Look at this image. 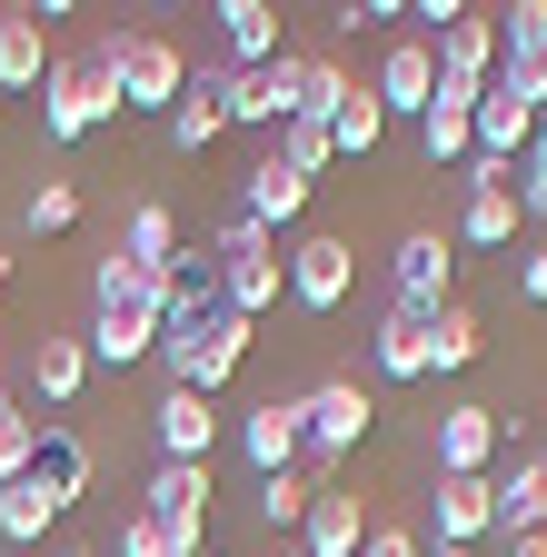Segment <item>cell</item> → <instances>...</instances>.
I'll return each mask as SVG.
<instances>
[{
  "label": "cell",
  "instance_id": "60d3db41",
  "mask_svg": "<svg viewBox=\"0 0 547 557\" xmlns=\"http://www.w3.org/2000/svg\"><path fill=\"white\" fill-rule=\"evenodd\" d=\"M508 557H547V528L537 537H508Z\"/></svg>",
  "mask_w": 547,
  "mask_h": 557
},
{
  "label": "cell",
  "instance_id": "ffe728a7",
  "mask_svg": "<svg viewBox=\"0 0 547 557\" xmlns=\"http://www.w3.org/2000/svg\"><path fill=\"white\" fill-rule=\"evenodd\" d=\"M488 487H498V537H537V528H547V468H537L527 448H518Z\"/></svg>",
  "mask_w": 547,
  "mask_h": 557
},
{
  "label": "cell",
  "instance_id": "5bb4252c",
  "mask_svg": "<svg viewBox=\"0 0 547 557\" xmlns=\"http://www.w3.org/2000/svg\"><path fill=\"white\" fill-rule=\"evenodd\" d=\"M359 547H369V508L349 487H319L309 518H299V557H359Z\"/></svg>",
  "mask_w": 547,
  "mask_h": 557
},
{
  "label": "cell",
  "instance_id": "d590c367",
  "mask_svg": "<svg viewBox=\"0 0 547 557\" xmlns=\"http://www.w3.org/2000/svg\"><path fill=\"white\" fill-rule=\"evenodd\" d=\"M269 249H279V239H269V230L249 220V209H229V220L210 230V259H269Z\"/></svg>",
  "mask_w": 547,
  "mask_h": 557
},
{
  "label": "cell",
  "instance_id": "ac0fdd59",
  "mask_svg": "<svg viewBox=\"0 0 547 557\" xmlns=\"http://www.w3.org/2000/svg\"><path fill=\"white\" fill-rule=\"evenodd\" d=\"M477 537H498V487L488 478H438V547H468Z\"/></svg>",
  "mask_w": 547,
  "mask_h": 557
},
{
  "label": "cell",
  "instance_id": "3957f363",
  "mask_svg": "<svg viewBox=\"0 0 547 557\" xmlns=\"http://www.w3.org/2000/svg\"><path fill=\"white\" fill-rule=\"evenodd\" d=\"M239 359H249V319H199V329H179V338H160V369H170V388H199V398H220L229 379H239Z\"/></svg>",
  "mask_w": 547,
  "mask_h": 557
},
{
  "label": "cell",
  "instance_id": "1f68e13d",
  "mask_svg": "<svg viewBox=\"0 0 547 557\" xmlns=\"http://www.w3.org/2000/svg\"><path fill=\"white\" fill-rule=\"evenodd\" d=\"M328 139H338V160H369V150H378V139H388V110H378L369 90H349V110H338V120H328Z\"/></svg>",
  "mask_w": 547,
  "mask_h": 557
},
{
  "label": "cell",
  "instance_id": "ba28073f",
  "mask_svg": "<svg viewBox=\"0 0 547 557\" xmlns=\"http://www.w3.org/2000/svg\"><path fill=\"white\" fill-rule=\"evenodd\" d=\"M150 518L170 528V557H210V468H150Z\"/></svg>",
  "mask_w": 547,
  "mask_h": 557
},
{
  "label": "cell",
  "instance_id": "5b68a950",
  "mask_svg": "<svg viewBox=\"0 0 547 557\" xmlns=\"http://www.w3.org/2000/svg\"><path fill=\"white\" fill-rule=\"evenodd\" d=\"M498 458H508V408L477 398L438 408V478H498Z\"/></svg>",
  "mask_w": 547,
  "mask_h": 557
},
{
  "label": "cell",
  "instance_id": "603a6c76",
  "mask_svg": "<svg viewBox=\"0 0 547 557\" xmlns=\"http://www.w3.org/2000/svg\"><path fill=\"white\" fill-rule=\"evenodd\" d=\"M50 81V30L30 11H0V90H40Z\"/></svg>",
  "mask_w": 547,
  "mask_h": 557
},
{
  "label": "cell",
  "instance_id": "e575fe53",
  "mask_svg": "<svg viewBox=\"0 0 547 557\" xmlns=\"http://www.w3.org/2000/svg\"><path fill=\"white\" fill-rule=\"evenodd\" d=\"M309 498H319V487H309L299 468H279V478H259V518H269V528H299V518H309Z\"/></svg>",
  "mask_w": 547,
  "mask_h": 557
},
{
  "label": "cell",
  "instance_id": "d6986e66",
  "mask_svg": "<svg viewBox=\"0 0 547 557\" xmlns=\"http://www.w3.org/2000/svg\"><path fill=\"white\" fill-rule=\"evenodd\" d=\"M220 50H229V70H269L279 60V11H269V0H220Z\"/></svg>",
  "mask_w": 547,
  "mask_h": 557
},
{
  "label": "cell",
  "instance_id": "8d00e7d4",
  "mask_svg": "<svg viewBox=\"0 0 547 557\" xmlns=\"http://www.w3.org/2000/svg\"><path fill=\"white\" fill-rule=\"evenodd\" d=\"M120 557H170V528H160V518L140 508V518H129V528H120Z\"/></svg>",
  "mask_w": 547,
  "mask_h": 557
},
{
  "label": "cell",
  "instance_id": "9c48e42d",
  "mask_svg": "<svg viewBox=\"0 0 547 557\" xmlns=\"http://www.w3.org/2000/svg\"><path fill=\"white\" fill-rule=\"evenodd\" d=\"M239 458H249L259 478L299 468V458H309V408H299V398H259V408H239Z\"/></svg>",
  "mask_w": 547,
  "mask_h": 557
},
{
  "label": "cell",
  "instance_id": "484cf974",
  "mask_svg": "<svg viewBox=\"0 0 547 557\" xmlns=\"http://www.w3.org/2000/svg\"><path fill=\"white\" fill-rule=\"evenodd\" d=\"M160 289H170V278L140 269V259H120V249L90 269V309H160Z\"/></svg>",
  "mask_w": 547,
  "mask_h": 557
},
{
  "label": "cell",
  "instance_id": "836d02e7",
  "mask_svg": "<svg viewBox=\"0 0 547 557\" xmlns=\"http://www.w3.org/2000/svg\"><path fill=\"white\" fill-rule=\"evenodd\" d=\"M21 220H30L40 239H60V230H80V189H71V180H40V189H30V209H21Z\"/></svg>",
  "mask_w": 547,
  "mask_h": 557
},
{
  "label": "cell",
  "instance_id": "f35d334b",
  "mask_svg": "<svg viewBox=\"0 0 547 557\" xmlns=\"http://www.w3.org/2000/svg\"><path fill=\"white\" fill-rule=\"evenodd\" d=\"M359 557H428V537H419V528H369Z\"/></svg>",
  "mask_w": 547,
  "mask_h": 557
},
{
  "label": "cell",
  "instance_id": "4dcf8cb0",
  "mask_svg": "<svg viewBox=\"0 0 547 557\" xmlns=\"http://www.w3.org/2000/svg\"><path fill=\"white\" fill-rule=\"evenodd\" d=\"M30 458H40V408L0 398V487H11V478H30Z\"/></svg>",
  "mask_w": 547,
  "mask_h": 557
},
{
  "label": "cell",
  "instance_id": "52a82bcc",
  "mask_svg": "<svg viewBox=\"0 0 547 557\" xmlns=\"http://www.w3.org/2000/svg\"><path fill=\"white\" fill-rule=\"evenodd\" d=\"M359 289V249L338 239V230H309L299 249H289V309H309V319H328L338 299Z\"/></svg>",
  "mask_w": 547,
  "mask_h": 557
},
{
  "label": "cell",
  "instance_id": "277c9868",
  "mask_svg": "<svg viewBox=\"0 0 547 557\" xmlns=\"http://www.w3.org/2000/svg\"><path fill=\"white\" fill-rule=\"evenodd\" d=\"M458 299V249L438 239V230H408L398 249H388V309L398 319H438Z\"/></svg>",
  "mask_w": 547,
  "mask_h": 557
},
{
  "label": "cell",
  "instance_id": "ee69618b",
  "mask_svg": "<svg viewBox=\"0 0 547 557\" xmlns=\"http://www.w3.org/2000/svg\"><path fill=\"white\" fill-rule=\"evenodd\" d=\"M537 90H547V60H537Z\"/></svg>",
  "mask_w": 547,
  "mask_h": 557
},
{
  "label": "cell",
  "instance_id": "8992f818",
  "mask_svg": "<svg viewBox=\"0 0 547 557\" xmlns=\"http://www.w3.org/2000/svg\"><path fill=\"white\" fill-rule=\"evenodd\" d=\"M537 120H547V90L527 81V70L488 81V100H477V160H508V170H518V150L537 139Z\"/></svg>",
  "mask_w": 547,
  "mask_h": 557
},
{
  "label": "cell",
  "instance_id": "7dc6e473",
  "mask_svg": "<svg viewBox=\"0 0 547 557\" xmlns=\"http://www.w3.org/2000/svg\"><path fill=\"white\" fill-rule=\"evenodd\" d=\"M537 468H547V448H537Z\"/></svg>",
  "mask_w": 547,
  "mask_h": 557
},
{
  "label": "cell",
  "instance_id": "ab89813d",
  "mask_svg": "<svg viewBox=\"0 0 547 557\" xmlns=\"http://www.w3.org/2000/svg\"><path fill=\"white\" fill-rule=\"evenodd\" d=\"M518 299H547V239H537V249L518 259Z\"/></svg>",
  "mask_w": 547,
  "mask_h": 557
},
{
  "label": "cell",
  "instance_id": "6da1fadb",
  "mask_svg": "<svg viewBox=\"0 0 547 557\" xmlns=\"http://www.w3.org/2000/svg\"><path fill=\"white\" fill-rule=\"evenodd\" d=\"M100 50H110V81H120V110H179V90H189V50H179L170 30L129 21V30H110Z\"/></svg>",
  "mask_w": 547,
  "mask_h": 557
},
{
  "label": "cell",
  "instance_id": "7a4b0ae2",
  "mask_svg": "<svg viewBox=\"0 0 547 557\" xmlns=\"http://www.w3.org/2000/svg\"><path fill=\"white\" fill-rule=\"evenodd\" d=\"M100 120H120L110 50H90V60H50V81H40V129H50V139H90Z\"/></svg>",
  "mask_w": 547,
  "mask_h": 557
},
{
  "label": "cell",
  "instance_id": "7402d4cb",
  "mask_svg": "<svg viewBox=\"0 0 547 557\" xmlns=\"http://www.w3.org/2000/svg\"><path fill=\"white\" fill-rule=\"evenodd\" d=\"M120 259H140V269H179V209L170 199H140V209H129V220H120V239H110Z\"/></svg>",
  "mask_w": 547,
  "mask_h": 557
},
{
  "label": "cell",
  "instance_id": "44dd1931",
  "mask_svg": "<svg viewBox=\"0 0 547 557\" xmlns=\"http://www.w3.org/2000/svg\"><path fill=\"white\" fill-rule=\"evenodd\" d=\"M60 518H71V498H60L50 478H11V487H0V537H11V547H40Z\"/></svg>",
  "mask_w": 547,
  "mask_h": 557
},
{
  "label": "cell",
  "instance_id": "e0dca14e",
  "mask_svg": "<svg viewBox=\"0 0 547 557\" xmlns=\"http://www.w3.org/2000/svg\"><path fill=\"white\" fill-rule=\"evenodd\" d=\"M279 299H289V259H279V249H269V259H220V309H229V319L259 329Z\"/></svg>",
  "mask_w": 547,
  "mask_h": 557
},
{
  "label": "cell",
  "instance_id": "83f0119b",
  "mask_svg": "<svg viewBox=\"0 0 547 557\" xmlns=\"http://www.w3.org/2000/svg\"><path fill=\"white\" fill-rule=\"evenodd\" d=\"M477 348H488V338H477V309H468V299H448V309L428 319V379H438V369H468Z\"/></svg>",
  "mask_w": 547,
  "mask_h": 557
},
{
  "label": "cell",
  "instance_id": "f6af8a7d",
  "mask_svg": "<svg viewBox=\"0 0 547 557\" xmlns=\"http://www.w3.org/2000/svg\"><path fill=\"white\" fill-rule=\"evenodd\" d=\"M71 557H100V547H71Z\"/></svg>",
  "mask_w": 547,
  "mask_h": 557
},
{
  "label": "cell",
  "instance_id": "7c38bea8",
  "mask_svg": "<svg viewBox=\"0 0 547 557\" xmlns=\"http://www.w3.org/2000/svg\"><path fill=\"white\" fill-rule=\"evenodd\" d=\"M220 129H229V60H199L179 110H170V139H179V150H210Z\"/></svg>",
  "mask_w": 547,
  "mask_h": 557
},
{
  "label": "cell",
  "instance_id": "d4e9b609",
  "mask_svg": "<svg viewBox=\"0 0 547 557\" xmlns=\"http://www.w3.org/2000/svg\"><path fill=\"white\" fill-rule=\"evenodd\" d=\"M537 60H547V0H508V11H498V81H508V70L537 81Z\"/></svg>",
  "mask_w": 547,
  "mask_h": 557
},
{
  "label": "cell",
  "instance_id": "f546056e",
  "mask_svg": "<svg viewBox=\"0 0 547 557\" xmlns=\"http://www.w3.org/2000/svg\"><path fill=\"white\" fill-rule=\"evenodd\" d=\"M349 90H359V81H349L338 60H299V120H319V129H328L338 110H349Z\"/></svg>",
  "mask_w": 547,
  "mask_h": 557
},
{
  "label": "cell",
  "instance_id": "4316f807",
  "mask_svg": "<svg viewBox=\"0 0 547 557\" xmlns=\"http://www.w3.org/2000/svg\"><path fill=\"white\" fill-rule=\"evenodd\" d=\"M458 239L468 249H508L518 239V189H468L458 199Z\"/></svg>",
  "mask_w": 547,
  "mask_h": 557
},
{
  "label": "cell",
  "instance_id": "8fae6325",
  "mask_svg": "<svg viewBox=\"0 0 547 557\" xmlns=\"http://www.w3.org/2000/svg\"><path fill=\"white\" fill-rule=\"evenodd\" d=\"M369 100H378L388 120H428V100H438V50H428V40H388Z\"/></svg>",
  "mask_w": 547,
  "mask_h": 557
},
{
  "label": "cell",
  "instance_id": "d6a6232c",
  "mask_svg": "<svg viewBox=\"0 0 547 557\" xmlns=\"http://www.w3.org/2000/svg\"><path fill=\"white\" fill-rule=\"evenodd\" d=\"M279 160H289V170H299V180H319V170H328V160H338V139H328V129H319V120H279Z\"/></svg>",
  "mask_w": 547,
  "mask_h": 557
},
{
  "label": "cell",
  "instance_id": "9a60e30c",
  "mask_svg": "<svg viewBox=\"0 0 547 557\" xmlns=\"http://www.w3.org/2000/svg\"><path fill=\"white\" fill-rule=\"evenodd\" d=\"M309 189H319V180H299V170H289L279 150H269V160H259V170L239 180V209H249V220H259L269 239H279V230L299 220V209H309Z\"/></svg>",
  "mask_w": 547,
  "mask_h": 557
},
{
  "label": "cell",
  "instance_id": "f1b7e54d",
  "mask_svg": "<svg viewBox=\"0 0 547 557\" xmlns=\"http://www.w3.org/2000/svg\"><path fill=\"white\" fill-rule=\"evenodd\" d=\"M378 379H428V319H378Z\"/></svg>",
  "mask_w": 547,
  "mask_h": 557
},
{
  "label": "cell",
  "instance_id": "30bf717a",
  "mask_svg": "<svg viewBox=\"0 0 547 557\" xmlns=\"http://www.w3.org/2000/svg\"><path fill=\"white\" fill-rule=\"evenodd\" d=\"M150 438H160L170 468H210V448H220V398H199V388H160Z\"/></svg>",
  "mask_w": 547,
  "mask_h": 557
},
{
  "label": "cell",
  "instance_id": "74e56055",
  "mask_svg": "<svg viewBox=\"0 0 547 557\" xmlns=\"http://www.w3.org/2000/svg\"><path fill=\"white\" fill-rule=\"evenodd\" d=\"M518 220H537V230H547V160H527V170H518Z\"/></svg>",
  "mask_w": 547,
  "mask_h": 557
},
{
  "label": "cell",
  "instance_id": "b9f144b4",
  "mask_svg": "<svg viewBox=\"0 0 547 557\" xmlns=\"http://www.w3.org/2000/svg\"><path fill=\"white\" fill-rule=\"evenodd\" d=\"M0 289H11V249H0Z\"/></svg>",
  "mask_w": 547,
  "mask_h": 557
},
{
  "label": "cell",
  "instance_id": "2e32d148",
  "mask_svg": "<svg viewBox=\"0 0 547 557\" xmlns=\"http://www.w3.org/2000/svg\"><path fill=\"white\" fill-rule=\"evenodd\" d=\"M30 388H40V408H71V398L90 388V338L40 329V338H30Z\"/></svg>",
  "mask_w": 547,
  "mask_h": 557
},
{
  "label": "cell",
  "instance_id": "7bdbcfd3",
  "mask_svg": "<svg viewBox=\"0 0 547 557\" xmlns=\"http://www.w3.org/2000/svg\"><path fill=\"white\" fill-rule=\"evenodd\" d=\"M428 557H468V547H428Z\"/></svg>",
  "mask_w": 547,
  "mask_h": 557
},
{
  "label": "cell",
  "instance_id": "bcb514c9",
  "mask_svg": "<svg viewBox=\"0 0 547 557\" xmlns=\"http://www.w3.org/2000/svg\"><path fill=\"white\" fill-rule=\"evenodd\" d=\"M279 557H299V547H279Z\"/></svg>",
  "mask_w": 547,
  "mask_h": 557
},
{
  "label": "cell",
  "instance_id": "cb8c5ba5",
  "mask_svg": "<svg viewBox=\"0 0 547 557\" xmlns=\"http://www.w3.org/2000/svg\"><path fill=\"white\" fill-rule=\"evenodd\" d=\"M30 478H50L60 498H80V487H90V438L71 429V418H40V458H30Z\"/></svg>",
  "mask_w": 547,
  "mask_h": 557
},
{
  "label": "cell",
  "instance_id": "4fadbf2b",
  "mask_svg": "<svg viewBox=\"0 0 547 557\" xmlns=\"http://www.w3.org/2000/svg\"><path fill=\"white\" fill-rule=\"evenodd\" d=\"M90 369H140L160 359V309H90Z\"/></svg>",
  "mask_w": 547,
  "mask_h": 557
}]
</instances>
